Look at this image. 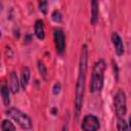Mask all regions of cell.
<instances>
[{"label":"cell","mask_w":131,"mask_h":131,"mask_svg":"<svg viewBox=\"0 0 131 131\" xmlns=\"http://www.w3.org/2000/svg\"><path fill=\"white\" fill-rule=\"evenodd\" d=\"M87 56L88 50L87 46L83 45L81 48L80 53V62H79V74L76 83V93H75V111L76 117L79 116L82 104H83V97L85 91V81H86V73H87Z\"/></svg>","instance_id":"6da1fadb"},{"label":"cell","mask_w":131,"mask_h":131,"mask_svg":"<svg viewBox=\"0 0 131 131\" xmlns=\"http://www.w3.org/2000/svg\"><path fill=\"white\" fill-rule=\"evenodd\" d=\"M104 71H105V62L103 59H98L92 69L91 81H90V91L92 93L99 92L103 87L104 81Z\"/></svg>","instance_id":"7a4b0ae2"},{"label":"cell","mask_w":131,"mask_h":131,"mask_svg":"<svg viewBox=\"0 0 131 131\" xmlns=\"http://www.w3.org/2000/svg\"><path fill=\"white\" fill-rule=\"evenodd\" d=\"M114 110L116 113V116L118 118H123L127 113V102H126V94L124 90L119 89L116 94L114 95Z\"/></svg>","instance_id":"3957f363"},{"label":"cell","mask_w":131,"mask_h":131,"mask_svg":"<svg viewBox=\"0 0 131 131\" xmlns=\"http://www.w3.org/2000/svg\"><path fill=\"white\" fill-rule=\"evenodd\" d=\"M6 114L11 119H13L21 128L30 129L32 127V120H31V118L27 114L23 113L21 111L15 108V107H10V108L7 110Z\"/></svg>","instance_id":"277c9868"},{"label":"cell","mask_w":131,"mask_h":131,"mask_svg":"<svg viewBox=\"0 0 131 131\" xmlns=\"http://www.w3.org/2000/svg\"><path fill=\"white\" fill-rule=\"evenodd\" d=\"M81 128L85 131H94L99 128V120L94 115H87L83 118Z\"/></svg>","instance_id":"5b68a950"},{"label":"cell","mask_w":131,"mask_h":131,"mask_svg":"<svg viewBox=\"0 0 131 131\" xmlns=\"http://www.w3.org/2000/svg\"><path fill=\"white\" fill-rule=\"evenodd\" d=\"M53 38H54L56 52L58 54H62L66 48V39H64L63 31L61 29H55L53 33Z\"/></svg>","instance_id":"8992f818"},{"label":"cell","mask_w":131,"mask_h":131,"mask_svg":"<svg viewBox=\"0 0 131 131\" xmlns=\"http://www.w3.org/2000/svg\"><path fill=\"white\" fill-rule=\"evenodd\" d=\"M112 42H113V45L115 47L116 53L119 56L123 55V53H124V44H123V41H122V39H121V37L119 36L118 33L114 32L112 34Z\"/></svg>","instance_id":"52a82bcc"},{"label":"cell","mask_w":131,"mask_h":131,"mask_svg":"<svg viewBox=\"0 0 131 131\" xmlns=\"http://www.w3.org/2000/svg\"><path fill=\"white\" fill-rule=\"evenodd\" d=\"M34 33L36 35V37L39 40H43L45 37V30H44V23L42 19H37L35 21V26H34Z\"/></svg>","instance_id":"ba28073f"},{"label":"cell","mask_w":131,"mask_h":131,"mask_svg":"<svg viewBox=\"0 0 131 131\" xmlns=\"http://www.w3.org/2000/svg\"><path fill=\"white\" fill-rule=\"evenodd\" d=\"M9 89L12 93H17L19 90V82L17 79V76L14 72H11L9 75Z\"/></svg>","instance_id":"9c48e42d"},{"label":"cell","mask_w":131,"mask_h":131,"mask_svg":"<svg viewBox=\"0 0 131 131\" xmlns=\"http://www.w3.org/2000/svg\"><path fill=\"white\" fill-rule=\"evenodd\" d=\"M91 24L95 25L98 20V0H91Z\"/></svg>","instance_id":"30bf717a"},{"label":"cell","mask_w":131,"mask_h":131,"mask_svg":"<svg viewBox=\"0 0 131 131\" xmlns=\"http://www.w3.org/2000/svg\"><path fill=\"white\" fill-rule=\"evenodd\" d=\"M30 76H31L30 70L27 67L24 68L23 71H21V78H20V82H19V85L21 86L23 89H26L27 88L28 83H29V80H30Z\"/></svg>","instance_id":"8fae6325"},{"label":"cell","mask_w":131,"mask_h":131,"mask_svg":"<svg viewBox=\"0 0 131 131\" xmlns=\"http://www.w3.org/2000/svg\"><path fill=\"white\" fill-rule=\"evenodd\" d=\"M1 95H2V99H3L4 104L8 105L9 102H10V99H9V90H8V87L6 85H2V87H1Z\"/></svg>","instance_id":"7c38bea8"},{"label":"cell","mask_w":131,"mask_h":131,"mask_svg":"<svg viewBox=\"0 0 131 131\" xmlns=\"http://www.w3.org/2000/svg\"><path fill=\"white\" fill-rule=\"evenodd\" d=\"M1 129L3 131H9V130H15V127L9 120H3L2 125H1Z\"/></svg>","instance_id":"4fadbf2b"},{"label":"cell","mask_w":131,"mask_h":131,"mask_svg":"<svg viewBox=\"0 0 131 131\" xmlns=\"http://www.w3.org/2000/svg\"><path fill=\"white\" fill-rule=\"evenodd\" d=\"M117 129L122 131V130H128V125L126 121L123 118H118V123H117Z\"/></svg>","instance_id":"5bb4252c"},{"label":"cell","mask_w":131,"mask_h":131,"mask_svg":"<svg viewBox=\"0 0 131 131\" xmlns=\"http://www.w3.org/2000/svg\"><path fill=\"white\" fill-rule=\"evenodd\" d=\"M38 5H39V9L42 13L46 14L47 13V6H48V3H47V0H38Z\"/></svg>","instance_id":"9a60e30c"},{"label":"cell","mask_w":131,"mask_h":131,"mask_svg":"<svg viewBox=\"0 0 131 131\" xmlns=\"http://www.w3.org/2000/svg\"><path fill=\"white\" fill-rule=\"evenodd\" d=\"M38 70H39L40 75L45 79V78H46V74H47V70H46V66H45L41 60L38 61Z\"/></svg>","instance_id":"2e32d148"},{"label":"cell","mask_w":131,"mask_h":131,"mask_svg":"<svg viewBox=\"0 0 131 131\" xmlns=\"http://www.w3.org/2000/svg\"><path fill=\"white\" fill-rule=\"evenodd\" d=\"M51 17H52V19L55 23H60L62 20V15H61V13H60L59 10H54L52 12V14H51Z\"/></svg>","instance_id":"e0dca14e"},{"label":"cell","mask_w":131,"mask_h":131,"mask_svg":"<svg viewBox=\"0 0 131 131\" xmlns=\"http://www.w3.org/2000/svg\"><path fill=\"white\" fill-rule=\"evenodd\" d=\"M52 92H53V94H58L59 92H60V83L59 82H56L54 85H53V88H52Z\"/></svg>","instance_id":"ac0fdd59"},{"label":"cell","mask_w":131,"mask_h":131,"mask_svg":"<svg viewBox=\"0 0 131 131\" xmlns=\"http://www.w3.org/2000/svg\"><path fill=\"white\" fill-rule=\"evenodd\" d=\"M0 37H1V32H0Z\"/></svg>","instance_id":"d6986e66"}]
</instances>
